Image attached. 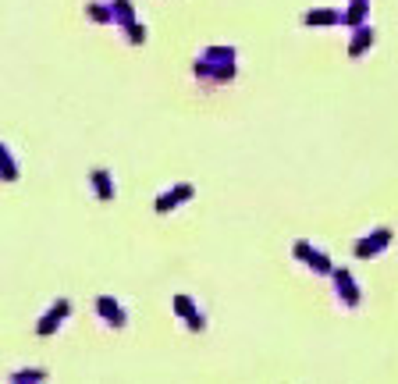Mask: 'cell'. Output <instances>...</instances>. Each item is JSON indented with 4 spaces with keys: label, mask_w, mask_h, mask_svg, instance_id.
<instances>
[{
    "label": "cell",
    "mask_w": 398,
    "mask_h": 384,
    "mask_svg": "<svg viewBox=\"0 0 398 384\" xmlns=\"http://www.w3.org/2000/svg\"><path fill=\"white\" fill-rule=\"evenodd\" d=\"M86 15L93 18V22H100V26H114V18H111V4L104 8V4H86Z\"/></svg>",
    "instance_id": "14"
},
{
    "label": "cell",
    "mask_w": 398,
    "mask_h": 384,
    "mask_svg": "<svg viewBox=\"0 0 398 384\" xmlns=\"http://www.w3.org/2000/svg\"><path fill=\"white\" fill-rule=\"evenodd\" d=\"M355 36H352V43H348V57L355 61V57H363L373 43H377V33H373V26H359V29H352Z\"/></svg>",
    "instance_id": "9"
},
{
    "label": "cell",
    "mask_w": 398,
    "mask_h": 384,
    "mask_svg": "<svg viewBox=\"0 0 398 384\" xmlns=\"http://www.w3.org/2000/svg\"><path fill=\"white\" fill-rule=\"evenodd\" d=\"M0 178L4 182H18V164H15V157H11V150L0 143Z\"/></svg>",
    "instance_id": "12"
},
{
    "label": "cell",
    "mask_w": 398,
    "mask_h": 384,
    "mask_svg": "<svg viewBox=\"0 0 398 384\" xmlns=\"http://www.w3.org/2000/svg\"><path fill=\"white\" fill-rule=\"evenodd\" d=\"M366 18H370V0H352L348 11H341V26H348V29L366 26Z\"/></svg>",
    "instance_id": "10"
},
{
    "label": "cell",
    "mask_w": 398,
    "mask_h": 384,
    "mask_svg": "<svg viewBox=\"0 0 398 384\" xmlns=\"http://www.w3.org/2000/svg\"><path fill=\"white\" fill-rule=\"evenodd\" d=\"M302 26L306 29H331V26H341V11L338 8H313L302 15Z\"/></svg>",
    "instance_id": "7"
},
{
    "label": "cell",
    "mask_w": 398,
    "mask_h": 384,
    "mask_svg": "<svg viewBox=\"0 0 398 384\" xmlns=\"http://www.w3.org/2000/svg\"><path fill=\"white\" fill-rule=\"evenodd\" d=\"M111 18H114V26H132L136 22V8H132V0H111Z\"/></svg>",
    "instance_id": "11"
},
{
    "label": "cell",
    "mask_w": 398,
    "mask_h": 384,
    "mask_svg": "<svg viewBox=\"0 0 398 384\" xmlns=\"http://www.w3.org/2000/svg\"><path fill=\"white\" fill-rule=\"evenodd\" d=\"M199 57H210V61H235V47H206Z\"/></svg>",
    "instance_id": "16"
},
{
    "label": "cell",
    "mask_w": 398,
    "mask_h": 384,
    "mask_svg": "<svg viewBox=\"0 0 398 384\" xmlns=\"http://www.w3.org/2000/svg\"><path fill=\"white\" fill-rule=\"evenodd\" d=\"M171 302H175V313H178L182 320H185V317H189V313L196 309V302H192V295H182V292H178V295H175Z\"/></svg>",
    "instance_id": "17"
},
{
    "label": "cell",
    "mask_w": 398,
    "mask_h": 384,
    "mask_svg": "<svg viewBox=\"0 0 398 384\" xmlns=\"http://www.w3.org/2000/svg\"><path fill=\"white\" fill-rule=\"evenodd\" d=\"M89 182H93L96 199L111 203V199L118 196V185H114V178H111V171H107V168H93V171H89Z\"/></svg>",
    "instance_id": "8"
},
{
    "label": "cell",
    "mask_w": 398,
    "mask_h": 384,
    "mask_svg": "<svg viewBox=\"0 0 398 384\" xmlns=\"http://www.w3.org/2000/svg\"><path fill=\"white\" fill-rule=\"evenodd\" d=\"M331 278H334V292H338V299H341L348 309H355L363 295H359V288H355L352 274H348L345 267H331Z\"/></svg>",
    "instance_id": "4"
},
{
    "label": "cell",
    "mask_w": 398,
    "mask_h": 384,
    "mask_svg": "<svg viewBox=\"0 0 398 384\" xmlns=\"http://www.w3.org/2000/svg\"><path fill=\"white\" fill-rule=\"evenodd\" d=\"M192 192H196V185H189V182H178V185H171L167 192H160V199L153 203V210H157V214H167V210H175V207L189 203V199H192Z\"/></svg>",
    "instance_id": "6"
},
{
    "label": "cell",
    "mask_w": 398,
    "mask_h": 384,
    "mask_svg": "<svg viewBox=\"0 0 398 384\" xmlns=\"http://www.w3.org/2000/svg\"><path fill=\"white\" fill-rule=\"evenodd\" d=\"M125 33H128V43H132V47H143V43H146V26H143L139 18H136L132 26H125Z\"/></svg>",
    "instance_id": "15"
},
{
    "label": "cell",
    "mask_w": 398,
    "mask_h": 384,
    "mask_svg": "<svg viewBox=\"0 0 398 384\" xmlns=\"http://www.w3.org/2000/svg\"><path fill=\"white\" fill-rule=\"evenodd\" d=\"M61 324H65V320H61L57 313H50V309H47V313L40 317V324H36V334H40V338H50V334H54Z\"/></svg>",
    "instance_id": "13"
},
{
    "label": "cell",
    "mask_w": 398,
    "mask_h": 384,
    "mask_svg": "<svg viewBox=\"0 0 398 384\" xmlns=\"http://www.w3.org/2000/svg\"><path fill=\"white\" fill-rule=\"evenodd\" d=\"M93 306H96V313H100V320H104V324H111V327H118V331L128 324V313H125V306H121L114 295H96V302H93Z\"/></svg>",
    "instance_id": "5"
},
{
    "label": "cell",
    "mask_w": 398,
    "mask_h": 384,
    "mask_svg": "<svg viewBox=\"0 0 398 384\" xmlns=\"http://www.w3.org/2000/svg\"><path fill=\"white\" fill-rule=\"evenodd\" d=\"M391 238H394L391 228H377L373 235H366V238L355 242V256H359V260H373V256H380V253L391 246Z\"/></svg>",
    "instance_id": "3"
},
{
    "label": "cell",
    "mask_w": 398,
    "mask_h": 384,
    "mask_svg": "<svg viewBox=\"0 0 398 384\" xmlns=\"http://www.w3.org/2000/svg\"><path fill=\"white\" fill-rule=\"evenodd\" d=\"M192 72H196V79H203V82H231L235 79V61H210V57H196L192 61Z\"/></svg>",
    "instance_id": "1"
},
{
    "label": "cell",
    "mask_w": 398,
    "mask_h": 384,
    "mask_svg": "<svg viewBox=\"0 0 398 384\" xmlns=\"http://www.w3.org/2000/svg\"><path fill=\"white\" fill-rule=\"evenodd\" d=\"M185 324H189V331H192V334H199V331L206 327V317H203L199 309H192V313L185 317Z\"/></svg>",
    "instance_id": "19"
},
{
    "label": "cell",
    "mask_w": 398,
    "mask_h": 384,
    "mask_svg": "<svg viewBox=\"0 0 398 384\" xmlns=\"http://www.w3.org/2000/svg\"><path fill=\"white\" fill-rule=\"evenodd\" d=\"M292 256L302 260L306 267H313L316 274H331V267H334V263L327 260V253H320V249H316L313 242H306V238H299V242L292 246Z\"/></svg>",
    "instance_id": "2"
},
{
    "label": "cell",
    "mask_w": 398,
    "mask_h": 384,
    "mask_svg": "<svg viewBox=\"0 0 398 384\" xmlns=\"http://www.w3.org/2000/svg\"><path fill=\"white\" fill-rule=\"evenodd\" d=\"M50 373L47 370H18V373H11V380H18V384H26V380H47Z\"/></svg>",
    "instance_id": "18"
}]
</instances>
